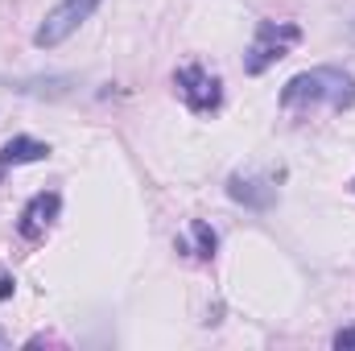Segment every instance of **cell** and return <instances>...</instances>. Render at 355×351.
Returning a JSON list of instances; mask_svg holds the SVG:
<instances>
[{
  "label": "cell",
  "instance_id": "6da1fadb",
  "mask_svg": "<svg viewBox=\"0 0 355 351\" xmlns=\"http://www.w3.org/2000/svg\"><path fill=\"white\" fill-rule=\"evenodd\" d=\"M318 103H331L335 112L352 108L355 103V79L339 67H314V71H302L293 75L285 91H281V108H318Z\"/></svg>",
  "mask_w": 355,
  "mask_h": 351
},
{
  "label": "cell",
  "instance_id": "7a4b0ae2",
  "mask_svg": "<svg viewBox=\"0 0 355 351\" xmlns=\"http://www.w3.org/2000/svg\"><path fill=\"white\" fill-rule=\"evenodd\" d=\"M297 37H302V29L289 25V21H261L252 46H248V54H244V71H248V75H265L277 58L289 54V46H297Z\"/></svg>",
  "mask_w": 355,
  "mask_h": 351
},
{
  "label": "cell",
  "instance_id": "3957f363",
  "mask_svg": "<svg viewBox=\"0 0 355 351\" xmlns=\"http://www.w3.org/2000/svg\"><path fill=\"white\" fill-rule=\"evenodd\" d=\"M103 0H58L50 12H46V21L37 25V33H33V46H42V50H54V46H62L83 21H91V12L99 8Z\"/></svg>",
  "mask_w": 355,
  "mask_h": 351
},
{
  "label": "cell",
  "instance_id": "277c9868",
  "mask_svg": "<svg viewBox=\"0 0 355 351\" xmlns=\"http://www.w3.org/2000/svg\"><path fill=\"white\" fill-rule=\"evenodd\" d=\"M174 87L182 95V103L190 108V112H211V108H219V79L215 75H207L202 67H182L174 75Z\"/></svg>",
  "mask_w": 355,
  "mask_h": 351
},
{
  "label": "cell",
  "instance_id": "5b68a950",
  "mask_svg": "<svg viewBox=\"0 0 355 351\" xmlns=\"http://www.w3.org/2000/svg\"><path fill=\"white\" fill-rule=\"evenodd\" d=\"M58 207H62L58 190H42V194H33V198H29V207L21 211V223H17V232H21L25 240H37V236H42V232L54 223Z\"/></svg>",
  "mask_w": 355,
  "mask_h": 351
},
{
  "label": "cell",
  "instance_id": "8992f818",
  "mask_svg": "<svg viewBox=\"0 0 355 351\" xmlns=\"http://www.w3.org/2000/svg\"><path fill=\"white\" fill-rule=\"evenodd\" d=\"M227 194L236 203L252 207V211H265V207H272V198H277V190L268 182H261V178H232L227 182Z\"/></svg>",
  "mask_w": 355,
  "mask_h": 351
},
{
  "label": "cell",
  "instance_id": "52a82bcc",
  "mask_svg": "<svg viewBox=\"0 0 355 351\" xmlns=\"http://www.w3.org/2000/svg\"><path fill=\"white\" fill-rule=\"evenodd\" d=\"M50 153V145L33 141V137H12L4 149H0V174L12 170V166H29V162H42Z\"/></svg>",
  "mask_w": 355,
  "mask_h": 351
},
{
  "label": "cell",
  "instance_id": "ba28073f",
  "mask_svg": "<svg viewBox=\"0 0 355 351\" xmlns=\"http://www.w3.org/2000/svg\"><path fill=\"white\" fill-rule=\"evenodd\" d=\"M190 232H194V240H198V257H207V261H211V257H215V232H211L207 223H194Z\"/></svg>",
  "mask_w": 355,
  "mask_h": 351
},
{
  "label": "cell",
  "instance_id": "9c48e42d",
  "mask_svg": "<svg viewBox=\"0 0 355 351\" xmlns=\"http://www.w3.org/2000/svg\"><path fill=\"white\" fill-rule=\"evenodd\" d=\"M335 348H339V351H352L355 348V327H347V331H339V335H335Z\"/></svg>",
  "mask_w": 355,
  "mask_h": 351
},
{
  "label": "cell",
  "instance_id": "30bf717a",
  "mask_svg": "<svg viewBox=\"0 0 355 351\" xmlns=\"http://www.w3.org/2000/svg\"><path fill=\"white\" fill-rule=\"evenodd\" d=\"M8 293H12V281H8V277H0V298H8Z\"/></svg>",
  "mask_w": 355,
  "mask_h": 351
},
{
  "label": "cell",
  "instance_id": "8fae6325",
  "mask_svg": "<svg viewBox=\"0 0 355 351\" xmlns=\"http://www.w3.org/2000/svg\"><path fill=\"white\" fill-rule=\"evenodd\" d=\"M352 37H355V21H352Z\"/></svg>",
  "mask_w": 355,
  "mask_h": 351
}]
</instances>
